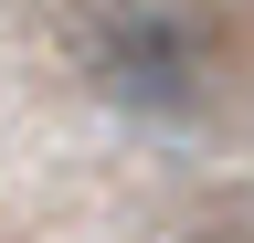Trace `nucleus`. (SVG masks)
I'll return each instance as SVG.
<instances>
[{
  "label": "nucleus",
  "instance_id": "f257e3e1",
  "mask_svg": "<svg viewBox=\"0 0 254 243\" xmlns=\"http://www.w3.org/2000/svg\"><path fill=\"white\" fill-rule=\"evenodd\" d=\"M74 64H85V85L117 116H148V127H180V116H201V96H212V32L190 11H159V0L85 11Z\"/></svg>",
  "mask_w": 254,
  "mask_h": 243
}]
</instances>
